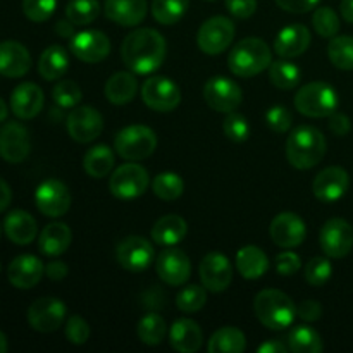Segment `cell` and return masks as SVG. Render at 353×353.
Returning a JSON list of instances; mask_svg holds the SVG:
<instances>
[{"label": "cell", "mask_w": 353, "mask_h": 353, "mask_svg": "<svg viewBox=\"0 0 353 353\" xmlns=\"http://www.w3.org/2000/svg\"><path fill=\"white\" fill-rule=\"evenodd\" d=\"M123 62L137 74L157 71L165 59V40L157 30L140 28L128 34L121 45Z\"/></svg>", "instance_id": "obj_1"}, {"label": "cell", "mask_w": 353, "mask_h": 353, "mask_svg": "<svg viewBox=\"0 0 353 353\" xmlns=\"http://www.w3.org/2000/svg\"><path fill=\"white\" fill-rule=\"evenodd\" d=\"M326 154V138L312 126H299L286 141V159L295 169H312Z\"/></svg>", "instance_id": "obj_2"}, {"label": "cell", "mask_w": 353, "mask_h": 353, "mask_svg": "<svg viewBox=\"0 0 353 353\" xmlns=\"http://www.w3.org/2000/svg\"><path fill=\"white\" fill-rule=\"evenodd\" d=\"M254 310L257 319L268 330L281 331L292 326L296 317V307L293 300L281 290H262L254 300Z\"/></svg>", "instance_id": "obj_3"}, {"label": "cell", "mask_w": 353, "mask_h": 353, "mask_svg": "<svg viewBox=\"0 0 353 353\" xmlns=\"http://www.w3.org/2000/svg\"><path fill=\"white\" fill-rule=\"evenodd\" d=\"M272 62V52L261 38H243L228 55V65L233 74L252 78L268 69Z\"/></svg>", "instance_id": "obj_4"}, {"label": "cell", "mask_w": 353, "mask_h": 353, "mask_svg": "<svg viewBox=\"0 0 353 353\" xmlns=\"http://www.w3.org/2000/svg\"><path fill=\"white\" fill-rule=\"evenodd\" d=\"M338 93L324 81H314L302 86L295 95V107L307 117H330L338 109Z\"/></svg>", "instance_id": "obj_5"}, {"label": "cell", "mask_w": 353, "mask_h": 353, "mask_svg": "<svg viewBox=\"0 0 353 353\" xmlns=\"http://www.w3.org/2000/svg\"><path fill=\"white\" fill-rule=\"evenodd\" d=\"M116 152L126 161H143L154 154L157 147V137L143 124H133L117 133L114 140Z\"/></svg>", "instance_id": "obj_6"}, {"label": "cell", "mask_w": 353, "mask_h": 353, "mask_svg": "<svg viewBox=\"0 0 353 353\" xmlns=\"http://www.w3.org/2000/svg\"><path fill=\"white\" fill-rule=\"evenodd\" d=\"M150 185V176L143 165L126 162L110 174L109 190L116 199L133 200L143 195Z\"/></svg>", "instance_id": "obj_7"}, {"label": "cell", "mask_w": 353, "mask_h": 353, "mask_svg": "<svg viewBox=\"0 0 353 353\" xmlns=\"http://www.w3.org/2000/svg\"><path fill=\"white\" fill-rule=\"evenodd\" d=\"M236 28L230 17L214 16L200 26L196 34L199 48L207 55H219L233 43Z\"/></svg>", "instance_id": "obj_8"}, {"label": "cell", "mask_w": 353, "mask_h": 353, "mask_svg": "<svg viewBox=\"0 0 353 353\" xmlns=\"http://www.w3.org/2000/svg\"><path fill=\"white\" fill-rule=\"evenodd\" d=\"M203 99L216 112L230 114L241 105L243 92L233 79L226 76H214L203 86Z\"/></svg>", "instance_id": "obj_9"}, {"label": "cell", "mask_w": 353, "mask_h": 353, "mask_svg": "<svg viewBox=\"0 0 353 353\" xmlns=\"http://www.w3.org/2000/svg\"><path fill=\"white\" fill-rule=\"evenodd\" d=\"M141 99L145 105L157 112H171L181 102L179 86L165 76H152L141 86Z\"/></svg>", "instance_id": "obj_10"}, {"label": "cell", "mask_w": 353, "mask_h": 353, "mask_svg": "<svg viewBox=\"0 0 353 353\" xmlns=\"http://www.w3.org/2000/svg\"><path fill=\"white\" fill-rule=\"evenodd\" d=\"M65 312L64 302L55 296H43L34 300L28 309V324L38 333H52L64 324Z\"/></svg>", "instance_id": "obj_11"}, {"label": "cell", "mask_w": 353, "mask_h": 353, "mask_svg": "<svg viewBox=\"0 0 353 353\" xmlns=\"http://www.w3.org/2000/svg\"><path fill=\"white\" fill-rule=\"evenodd\" d=\"M154 247L143 236L131 234L119 241L116 248V257L121 268L130 272H143L154 262Z\"/></svg>", "instance_id": "obj_12"}, {"label": "cell", "mask_w": 353, "mask_h": 353, "mask_svg": "<svg viewBox=\"0 0 353 353\" xmlns=\"http://www.w3.org/2000/svg\"><path fill=\"white\" fill-rule=\"evenodd\" d=\"M319 243L330 259H343L353 248V228L341 217L324 223L319 234Z\"/></svg>", "instance_id": "obj_13"}, {"label": "cell", "mask_w": 353, "mask_h": 353, "mask_svg": "<svg viewBox=\"0 0 353 353\" xmlns=\"http://www.w3.org/2000/svg\"><path fill=\"white\" fill-rule=\"evenodd\" d=\"M68 133L78 143H90L100 137L103 130V117L90 105H76L68 116Z\"/></svg>", "instance_id": "obj_14"}, {"label": "cell", "mask_w": 353, "mask_h": 353, "mask_svg": "<svg viewBox=\"0 0 353 353\" xmlns=\"http://www.w3.org/2000/svg\"><path fill=\"white\" fill-rule=\"evenodd\" d=\"M37 209L47 217H62L71 207V193L59 179H47L34 192Z\"/></svg>", "instance_id": "obj_15"}, {"label": "cell", "mask_w": 353, "mask_h": 353, "mask_svg": "<svg viewBox=\"0 0 353 353\" xmlns=\"http://www.w3.org/2000/svg\"><path fill=\"white\" fill-rule=\"evenodd\" d=\"M31 152L30 133L16 121H9L0 128V157L10 164L26 161Z\"/></svg>", "instance_id": "obj_16"}, {"label": "cell", "mask_w": 353, "mask_h": 353, "mask_svg": "<svg viewBox=\"0 0 353 353\" xmlns=\"http://www.w3.org/2000/svg\"><path fill=\"white\" fill-rule=\"evenodd\" d=\"M200 281L212 293L224 292L233 281V265L219 252H210L200 262Z\"/></svg>", "instance_id": "obj_17"}, {"label": "cell", "mask_w": 353, "mask_h": 353, "mask_svg": "<svg viewBox=\"0 0 353 353\" xmlns=\"http://www.w3.org/2000/svg\"><path fill=\"white\" fill-rule=\"evenodd\" d=\"M69 48L76 55V59L86 62V64H95V62L103 61L110 54V41L102 31L86 30L81 33H74Z\"/></svg>", "instance_id": "obj_18"}, {"label": "cell", "mask_w": 353, "mask_h": 353, "mask_svg": "<svg viewBox=\"0 0 353 353\" xmlns=\"http://www.w3.org/2000/svg\"><path fill=\"white\" fill-rule=\"evenodd\" d=\"M155 269H157L159 278L169 286L185 285L192 276V262L188 255L174 247H169L159 255Z\"/></svg>", "instance_id": "obj_19"}, {"label": "cell", "mask_w": 353, "mask_h": 353, "mask_svg": "<svg viewBox=\"0 0 353 353\" xmlns=\"http://www.w3.org/2000/svg\"><path fill=\"white\" fill-rule=\"evenodd\" d=\"M272 241L281 248H296L303 243L307 236V228L302 217L293 212H281L272 219L269 226Z\"/></svg>", "instance_id": "obj_20"}, {"label": "cell", "mask_w": 353, "mask_h": 353, "mask_svg": "<svg viewBox=\"0 0 353 353\" xmlns=\"http://www.w3.org/2000/svg\"><path fill=\"white\" fill-rule=\"evenodd\" d=\"M312 186L314 195L321 202L333 203L347 193L348 186H350V178H348V172L343 168L331 165V168H326L316 176Z\"/></svg>", "instance_id": "obj_21"}, {"label": "cell", "mask_w": 353, "mask_h": 353, "mask_svg": "<svg viewBox=\"0 0 353 353\" xmlns=\"http://www.w3.org/2000/svg\"><path fill=\"white\" fill-rule=\"evenodd\" d=\"M45 274V265L34 255H19L7 268V279L14 288L31 290L40 283Z\"/></svg>", "instance_id": "obj_22"}, {"label": "cell", "mask_w": 353, "mask_h": 353, "mask_svg": "<svg viewBox=\"0 0 353 353\" xmlns=\"http://www.w3.org/2000/svg\"><path fill=\"white\" fill-rule=\"evenodd\" d=\"M43 90L34 83H21L10 95V109L19 119H33L43 109Z\"/></svg>", "instance_id": "obj_23"}, {"label": "cell", "mask_w": 353, "mask_h": 353, "mask_svg": "<svg viewBox=\"0 0 353 353\" xmlns=\"http://www.w3.org/2000/svg\"><path fill=\"white\" fill-rule=\"evenodd\" d=\"M31 68V55L23 43L7 40L0 43V74L6 78H21Z\"/></svg>", "instance_id": "obj_24"}, {"label": "cell", "mask_w": 353, "mask_h": 353, "mask_svg": "<svg viewBox=\"0 0 353 353\" xmlns=\"http://www.w3.org/2000/svg\"><path fill=\"white\" fill-rule=\"evenodd\" d=\"M148 10L147 0H105L103 12L112 23L133 28L145 19Z\"/></svg>", "instance_id": "obj_25"}, {"label": "cell", "mask_w": 353, "mask_h": 353, "mask_svg": "<svg viewBox=\"0 0 353 353\" xmlns=\"http://www.w3.org/2000/svg\"><path fill=\"white\" fill-rule=\"evenodd\" d=\"M310 31L303 24H290L279 31L274 41V52L281 59H295L305 54L310 45Z\"/></svg>", "instance_id": "obj_26"}, {"label": "cell", "mask_w": 353, "mask_h": 353, "mask_svg": "<svg viewBox=\"0 0 353 353\" xmlns=\"http://www.w3.org/2000/svg\"><path fill=\"white\" fill-rule=\"evenodd\" d=\"M169 341L176 352L195 353L203 343V333L192 319H178L169 331Z\"/></svg>", "instance_id": "obj_27"}, {"label": "cell", "mask_w": 353, "mask_h": 353, "mask_svg": "<svg viewBox=\"0 0 353 353\" xmlns=\"http://www.w3.org/2000/svg\"><path fill=\"white\" fill-rule=\"evenodd\" d=\"M3 231L12 243L30 245L37 238V221L26 210H12L3 221Z\"/></svg>", "instance_id": "obj_28"}, {"label": "cell", "mask_w": 353, "mask_h": 353, "mask_svg": "<svg viewBox=\"0 0 353 353\" xmlns=\"http://www.w3.org/2000/svg\"><path fill=\"white\" fill-rule=\"evenodd\" d=\"M72 240L71 230L64 223H52L43 228L38 238V248L47 257H59L69 248Z\"/></svg>", "instance_id": "obj_29"}, {"label": "cell", "mask_w": 353, "mask_h": 353, "mask_svg": "<svg viewBox=\"0 0 353 353\" xmlns=\"http://www.w3.org/2000/svg\"><path fill=\"white\" fill-rule=\"evenodd\" d=\"M188 224L178 214H168L161 217L152 228V240L162 247H174L186 236Z\"/></svg>", "instance_id": "obj_30"}, {"label": "cell", "mask_w": 353, "mask_h": 353, "mask_svg": "<svg viewBox=\"0 0 353 353\" xmlns=\"http://www.w3.org/2000/svg\"><path fill=\"white\" fill-rule=\"evenodd\" d=\"M138 92V79L133 72L119 71L110 76L105 83V99L114 105H124L131 102Z\"/></svg>", "instance_id": "obj_31"}, {"label": "cell", "mask_w": 353, "mask_h": 353, "mask_svg": "<svg viewBox=\"0 0 353 353\" xmlns=\"http://www.w3.org/2000/svg\"><path fill=\"white\" fill-rule=\"evenodd\" d=\"M69 69V54L61 45H50L45 48L38 61V72L47 81L61 79Z\"/></svg>", "instance_id": "obj_32"}, {"label": "cell", "mask_w": 353, "mask_h": 353, "mask_svg": "<svg viewBox=\"0 0 353 353\" xmlns=\"http://www.w3.org/2000/svg\"><path fill=\"white\" fill-rule=\"evenodd\" d=\"M269 269V259L259 247L247 245L236 254V271L245 279H259Z\"/></svg>", "instance_id": "obj_33"}, {"label": "cell", "mask_w": 353, "mask_h": 353, "mask_svg": "<svg viewBox=\"0 0 353 353\" xmlns=\"http://www.w3.org/2000/svg\"><path fill=\"white\" fill-rule=\"evenodd\" d=\"M114 162H116L114 152L110 150L107 145L100 143L86 152L85 159H83V168H85L86 174H88L90 178L100 179L112 174Z\"/></svg>", "instance_id": "obj_34"}, {"label": "cell", "mask_w": 353, "mask_h": 353, "mask_svg": "<svg viewBox=\"0 0 353 353\" xmlns=\"http://www.w3.org/2000/svg\"><path fill=\"white\" fill-rule=\"evenodd\" d=\"M247 348V338L243 331L233 326H224L217 330L209 340L210 353H241Z\"/></svg>", "instance_id": "obj_35"}, {"label": "cell", "mask_w": 353, "mask_h": 353, "mask_svg": "<svg viewBox=\"0 0 353 353\" xmlns=\"http://www.w3.org/2000/svg\"><path fill=\"white\" fill-rule=\"evenodd\" d=\"M286 340L290 350L295 353H321L324 350L321 334L310 326H295Z\"/></svg>", "instance_id": "obj_36"}, {"label": "cell", "mask_w": 353, "mask_h": 353, "mask_svg": "<svg viewBox=\"0 0 353 353\" xmlns=\"http://www.w3.org/2000/svg\"><path fill=\"white\" fill-rule=\"evenodd\" d=\"M269 81L279 90H292L302 79V71L296 64L286 61H274L269 65Z\"/></svg>", "instance_id": "obj_37"}, {"label": "cell", "mask_w": 353, "mask_h": 353, "mask_svg": "<svg viewBox=\"0 0 353 353\" xmlns=\"http://www.w3.org/2000/svg\"><path fill=\"white\" fill-rule=\"evenodd\" d=\"M165 333H168V326H165L164 317L159 314H147L140 319L137 326V334L140 338L141 343L148 345V347H155L164 341Z\"/></svg>", "instance_id": "obj_38"}, {"label": "cell", "mask_w": 353, "mask_h": 353, "mask_svg": "<svg viewBox=\"0 0 353 353\" xmlns=\"http://www.w3.org/2000/svg\"><path fill=\"white\" fill-rule=\"evenodd\" d=\"M190 0H154L152 2V16L164 26L176 24L186 14Z\"/></svg>", "instance_id": "obj_39"}, {"label": "cell", "mask_w": 353, "mask_h": 353, "mask_svg": "<svg viewBox=\"0 0 353 353\" xmlns=\"http://www.w3.org/2000/svg\"><path fill=\"white\" fill-rule=\"evenodd\" d=\"M327 57L334 68L353 71V37H333L327 45Z\"/></svg>", "instance_id": "obj_40"}, {"label": "cell", "mask_w": 353, "mask_h": 353, "mask_svg": "<svg viewBox=\"0 0 353 353\" xmlns=\"http://www.w3.org/2000/svg\"><path fill=\"white\" fill-rule=\"evenodd\" d=\"M152 190H154V193L161 200L172 202V200L179 199L183 195V192H185V181L176 172L165 171L155 176L154 181H152Z\"/></svg>", "instance_id": "obj_41"}, {"label": "cell", "mask_w": 353, "mask_h": 353, "mask_svg": "<svg viewBox=\"0 0 353 353\" xmlns=\"http://www.w3.org/2000/svg\"><path fill=\"white\" fill-rule=\"evenodd\" d=\"M100 14L99 0H71L65 6V17L74 26H86L93 23Z\"/></svg>", "instance_id": "obj_42"}, {"label": "cell", "mask_w": 353, "mask_h": 353, "mask_svg": "<svg viewBox=\"0 0 353 353\" xmlns=\"http://www.w3.org/2000/svg\"><path fill=\"white\" fill-rule=\"evenodd\" d=\"M207 303V292L203 285H188L176 296V305L181 312L195 314Z\"/></svg>", "instance_id": "obj_43"}, {"label": "cell", "mask_w": 353, "mask_h": 353, "mask_svg": "<svg viewBox=\"0 0 353 353\" xmlns=\"http://www.w3.org/2000/svg\"><path fill=\"white\" fill-rule=\"evenodd\" d=\"M81 88L71 79H62L52 90V99L61 109H74L81 102Z\"/></svg>", "instance_id": "obj_44"}, {"label": "cell", "mask_w": 353, "mask_h": 353, "mask_svg": "<svg viewBox=\"0 0 353 353\" xmlns=\"http://www.w3.org/2000/svg\"><path fill=\"white\" fill-rule=\"evenodd\" d=\"M312 24L317 34L323 38L336 37L340 31V17L331 7H319L312 16Z\"/></svg>", "instance_id": "obj_45"}, {"label": "cell", "mask_w": 353, "mask_h": 353, "mask_svg": "<svg viewBox=\"0 0 353 353\" xmlns=\"http://www.w3.org/2000/svg\"><path fill=\"white\" fill-rule=\"evenodd\" d=\"M303 274L310 286H324L331 279L333 265H331L327 255L326 257H314L307 262Z\"/></svg>", "instance_id": "obj_46"}, {"label": "cell", "mask_w": 353, "mask_h": 353, "mask_svg": "<svg viewBox=\"0 0 353 353\" xmlns=\"http://www.w3.org/2000/svg\"><path fill=\"white\" fill-rule=\"evenodd\" d=\"M223 130L224 134H226L231 141H236V143H241V141L248 140V137H250V124L245 119L243 114H228L226 119H224L223 123Z\"/></svg>", "instance_id": "obj_47"}, {"label": "cell", "mask_w": 353, "mask_h": 353, "mask_svg": "<svg viewBox=\"0 0 353 353\" xmlns=\"http://www.w3.org/2000/svg\"><path fill=\"white\" fill-rule=\"evenodd\" d=\"M57 0H23V12L33 23H43L55 12Z\"/></svg>", "instance_id": "obj_48"}, {"label": "cell", "mask_w": 353, "mask_h": 353, "mask_svg": "<svg viewBox=\"0 0 353 353\" xmlns=\"http://www.w3.org/2000/svg\"><path fill=\"white\" fill-rule=\"evenodd\" d=\"M65 338L72 345H85L90 338V326L81 316H71L65 324Z\"/></svg>", "instance_id": "obj_49"}, {"label": "cell", "mask_w": 353, "mask_h": 353, "mask_svg": "<svg viewBox=\"0 0 353 353\" xmlns=\"http://www.w3.org/2000/svg\"><path fill=\"white\" fill-rule=\"evenodd\" d=\"M292 112L283 105H274L265 114V123L274 133H285L292 126Z\"/></svg>", "instance_id": "obj_50"}, {"label": "cell", "mask_w": 353, "mask_h": 353, "mask_svg": "<svg viewBox=\"0 0 353 353\" xmlns=\"http://www.w3.org/2000/svg\"><path fill=\"white\" fill-rule=\"evenodd\" d=\"M276 271L281 276H293L300 271L302 268V262H300V257L293 252H283L276 257L274 261Z\"/></svg>", "instance_id": "obj_51"}, {"label": "cell", "mask_w": 353, "mask_h": 353, "mask_svg": "<svg viewBox=\"0 0 353 353\" xmlns=\"http://www.w3.org/2000/svg\"><path fill=\"white\" fill-rule=\"evenodd\" d=\"M226 9L238 19H247L257 10V0H226Z\"/></svg>", "instance_id": "obj_52"}, {"label": "cell", "mask_w": 353, "mask_h": 353, "mask_svg": "<svg viewBox=\"0 0 353 353\" xmlns=\"http://www.w3.org/2000/svg\"><path fill=\"white\" fill-rule=\"evenodd\" d=\"M296 316L300 319L307 321V323H314V321L321 319L323 316V307L316 300H303L299 307H296Z\"/></svg>", "instance_id": "obj_53"}, {"label": "cell", "mask_w": 353, "mask_h": 353, "mask_svg": "<svg viewBox=\"0 0 353 353\" xmlns=\"http://www.w3.org/2000/svg\"><path fill=\"white\" fill-rule=\"evenodd\" d=\"M321 0H276L279 7L286 12L292 14H305L309 10L316 9V6Z\"/></svg>", "instance_id": "obj_54"}, {"label": "cell", "mask_w": 353, "mask_h": 353, "mask_svg": "<svg viewBox=\"0 0 353 353\" xmlns=\"http://www.w3.org/2000/svg\"><path fill=\"white\" fill-rule=\"evenodd\" d=\"M330 130L333 131L336 137H345V134L350 133V130H352L350 117L345 116V114L333 112L330 116Z\"/></svg>", "instance_id": "obj_55"}, {"label": "cell", "mask_w": 353, "mask_h": 353, "mask_svg": "<svg viewBox=\"0 0 353 353\" xmlns=\"http://www.w3.org/2000/svg\"><path fill=\"white\" fill-rule=\"evenodd\" d=\"M68 272H69V268L61 261L48 262L47 268H45V274H47L50 279H54V281H61V279H64L65 276H68Z\"/></svg>", "instance_id": "obj_56"}, {"label": "cell", "mask_w": 353, "mask_h": 353, "mask_svg": "<svg viewBox=\"0 0 353 353\" xmlns=\"http://www.w3.org/2000/svg\"><path fill=\"white\" fill-rule=\"evenodd\" d=\"M288 350V345L281 343V341L278 340H268L265 343L259 345L257 348L259 353H286Z\"/></svg>", "instance_id": "obj_57"}, {"label": "cell", "mask_w": 353, "mask_h": 353, "mask_svg": "<svg viewBox=\"0 0 353 353\" xmlns=\"http://www.w3.org/2000/svg\"><path fill=\"white\" fill-rule=\"evenodd\" d=\"M10 200H12V192H10V186L7 185L6 179L0 178V212H3V210L10 205Z\"/></svg>", "instance_id": "obj_58"}, {"label": "cell", "mask_w": 353, "mask_h": 353, "mask_svg": "<svg viewBox=\"0 0 353 353\" xmlns=\"http://www.w3.org/2000/svg\"><path fill=\"white\" fill-rule=\"evenodd\" d=\"M72 26L74 24L71 23V21H59L57 23V33L61 34L62 38H72L74 37V30H72Z\"/></svg>", "instance_id": "obj_59"}, {"label": "cell", "mask_w": 353, "mask_h": 353, "mask_svg": "<svg viewBox=\"0 0 353 353\" xmlns=\"http://www.w3.org/2000/svg\"><path fill=\"white\" fill-rule=\"evenodd\" d=\"M340 10L343 19L347 21V23L353 24V0H341Z\"/></svg>", "instance_id": "obj_60"}, {"label": "cell", "mask_w": 353, "mask_h": 353, "mask_svg": "<svg viewBox=\"0 0 353 353\" xmlns=\"http://www.w3.org/2000/svg\"><path fill=\"white\" fill-rule=\"evenodd\" d=\"M7 114H9V109H7L6 102L0 99V123H3L7 119Z\"/></svg>", "instance_id": "obj_61"}, {"label": "cell", "mask_w": 353, "mask_h": 353, "mask_svg": "<svg viewBox=\"0 0 353 353\" xmlns=\"http://www.w3.org/2000/svg\"><path fill=\"white\" fill-rule=\"evenodd\" d=\"M7 348H9V345H7V338H6V334L0 331V353H6Z\"/></svg>", "instance_id": "obj_62"}, {"label": "cell", "mask_w": 353, "mask_h": 353, "mask_svg": "<svg viewBox=\"0 0 353 353\" xmlns=\"http://www.w3.org/2000/svg\"><path fill=\"white\" fill-rule=\"evenodd\" d=\"M0 236H2V228H0Z\"/></svg>", "instance_id": "obj_63"}, {"label": "cell", "mask_w": 353, "mask_h": 353, "mask_svg": "<svg viewBox=\"0 0 353 353\" xmlns=\"http://www.w3.org/2000/svg\"><path fill=\"white\" fill-rule=\"evenodd\" d=\"M209 2H212V0H209Z\"/></svg>", "instance_id": "obj_64"}]
</instances>
